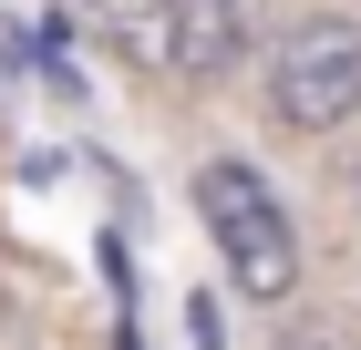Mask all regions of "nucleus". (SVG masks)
<instances>
[{
	"label": "nucleus",
	"mask_w": 361,
	"mask_h": 350,
	"mask_svg": "<svg viewBox=\"0 0 361 350\" xmlns=\"http://www.w3.org/2000/svg\"><path fill=\"white\" fill-rule=\"evenodd\" d=\"M196 216H207V237H217L238 299L279 309V299L300 289V227H289V206H279V186L258 165H238V155L196 165Z\"/></svg>",
	"instance_id": "1"
},
{
	"label": "nucleus",
	"mask_w": 361,
	"mask_h": 350,
	"mask_svg": "<svg viewBox=\"0 0 361 350\" xmlns=\"http://www.w3.org/2000/svg\"><path fill=\"white\" fill-rule=\"evenodd\" d=\"M279 350H341L331 330H279Z\"/></svg>",
	"instance_id": "5"
},
{
	"label": "nucleus",
	"mask_w": 361,
	"mask_h": 350,
	"mask_svg": "<svg viewBox=\"0 0 361 350\" xmlns=\"http://www.w3.org/2000/svg\"><path fill=\"white\" fill-rule=\"evenodd\" d=\"M269 113L289 124V135H341V124L361 113V21L320 11V21L289 31L279 62H269Z\"/></svg>",
	"instance_id": "2"
},
{
	"label": "nucleus",
	"mask_w": 361,
	"mask_h": 350,
	"mask_svg": "<svg viewBox=\"0 0 361 350\" xmlns=\"http://www.w3.org/2000/svg\"><path fill=\"white\" fill-rule=\"evenodd\" d=\"M83 21H104L124 52H145V62H166V0H83Z\"/></svg>",
	"instance_id": "4"
},
{
	"label": "nucleus",
	"mask_w": 361,
	"mask_h": 350,
	"mask_svg": "<svg viewBox=\"0 0 361 350\" xmlns=\"http://www.w3.org/2000/svg\"><path fill=\"white\" fill-rule=\"evenodd\" d=\"M258 52V0H166V73L227 82Z\"/></svg>",
	"instance_id": "3"
}]
</instances>
